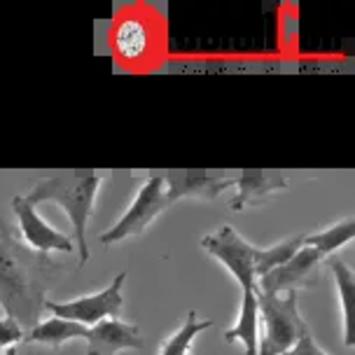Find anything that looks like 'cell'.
I'll return each mask as SVG.
<instances>
[{
    "label": "cell",
    "instance_id": "13",
    "mask_svg": "<svg viewBox=\"0 0 355 355\" xmlns=\"http://www.w3.org/2000/svg\"><path fill=\"white\" fill-rule=\"evenodd\" d=\"M225 344H241L245 355L259 351V300L257 290H241L236 322L225 329Z\"/></svg>",
    "mask_w": 355,
    "mask_h": 355
},
{
    "label": "cell",
    "instance_id": "14",
    "mask_svg": "<svg viewBox=\"0 0 355 355\" xmlns=\"http://www.w3.org/2000/svg\"><path fill=\"white\" fill-rule=\"evenodd\" d=\"M329 271L334 276V285H337L339 293V302H341V320H344V346L353 348L355 344V271L348 266V262H344L337 255L325 257V262Z\"/></svg>",
    "mask_w": 355,
    "mask_h": 355
},
{
    "label": "cell",
    "instance_id": "12",
    "mask_svg": "<svg viewBox=\"0 0 355 355\" xmlns=\"http://www.w3.org/2000/svg\"><path fill=\"white\" fill-rule=\"evenodd\" d=\"M110 42L115 54L122 61H141L152 47V26L145 17L138 15H124L117 19L112 26Z\"/></svg>",
    "mask_w": 355,
    "mask_h": 355
},
{
    "label": "cell",
    "instance_id": "17",
    "mask_svg": "<svg viewBox=\"0 0 355 355\" xmlns=\"http://www.w3.org/2000/svg\"><path fill=\"white\" fill-rule=\"evenodd\" d=\"M208 327H213V320H204L196 315V311H189L185 320L180 322V327L162 341L159 355H189V348H192L194 339L201 332H206Z\"/></svg>",
    "mask_w": 355,
    "mask_h": 355
},
{
    "label": "cell",
    "instance_id": "1",
    "mask_svg": "<svg viewBox=\"0 0 355 355\" xmlns=\"http://www.w3.org/2000/svg\"><path fill=\"white\" fill-rule=\"evenodd\" d=\"M44 274L40 264L28 257L12 239L8 222L0 218V306L5 315L15 318L24 329L37 325L44 309Z\"/></svg>",
    "mask_w": 355,
    "mask_h": 355
},
{
    "label": "cell",
    "instance_id": "16",
    "mask_svg": "<svg viewBox=\"0 0 355 355\" xmlns=\"http://www.w3.org/2000/svg\"><path fill=\"white\" fill-rule=\"evenodd\" d=\"M355 236V218H344L339 222H332L325 230L306 234L304 236V245H311L318 252H322L325 257L334 255L339 248H344L346 243H351Z\"/></svg>",
    "mask_w": 355,
    "mask_h": 355
},
{
    "label": "cell",
    "instance_id": "8",
    "mask_svg": "<svg viewBox=\"0 0 355 355\" xmlns=\"http://www.w3.org/2000/svg\"><path fill=\"white\" fill-rule=\"evenodd\" d=\"M12 211L17 215V225L21 232L24 243L28 245L33 252L47 255V252H75V243L71 236H66L63 232L54 230L52 225H47L40 215H37L35 206L28 204L26 196H15L12 199Z\"/></svg>",
    "mask_w": 355,
    "mask_h": 355
},
{
    "label": "cell",
    "instance_id": "22",
    "mask_svg": "<svg viewBox=\"0 0 355 355\" xmlns=\"http://www.w3.org/2000/svg\"><path fill=\"white\" fill-rule=\"evenodd\" d=\"M3 355H17V348H10V351H5Z\"/></svg>",
    "mask_w": 355,
    "mask_h": 355
},
{
    "label": "cell",
    "instance_id": "3",
    "mask_svg": "<svg viewBox=\"0 0 355 355\" xmlns=\"http://www.w3.org/2000/svg\"><path fill=\"white\" fill-rule=\"evenodd\" d=\"M257 300H259V329H262L259 346H266L274 355H283L309 329L300 313L297 293L295 290L281 295L257 293Z\"/></svg>",
    "mask_w": 355,
    "mask_h": 355
},
{
    "label": "cell",
    "instance_id": "7",
    "mask_svg": "<svg viewBox=\"0 0 355 355\" xmlns=\"http://www.w3.org/2000/svg\"><path fill=\"white\" fill-rule=\"evenodd\" d=\"M325 262V255L311 245H302L285 264L271 269L257 281L259 295H281V293H300L304 288H311V278L318 271V266Z\"/></svg>",
    "mask_w": 355,
    "mask_h": 355
},
{
    "label": "cell",
    "instance_id": "21",
    "mask_svg": "<svg viewBox=\"0 0 355 355\" xmlns=\"http://www.w3.org/2000/svg\"><path fill=\"white\" fill-rule=\"evenodd\" d=\"M257 355H274V353H271V351H269V348H266V346H259Z\"/></svg>",
    "mask_w": 355,
    "mask_h": 355
},
{
    "label": "cell",
    "instance_id": "4",
    "mask_svg": "<svg viewBox=\"0 0 355 355\" xmlns=\"http://www.w3.org/2000/svg\"><path fill=\"white\" fill-rule=\"evenodd\" d=\"M171 204L166 199V182H164L162 173L145 178L138 187L136 199L131 201V206L119 215V220L115 225H110V230L103 232L101 236V243L110 245V243H119L124 239L138 236L143 234L148 227L155 222L159 215L166 211Z\"/></svg>",
    "mask_w": 355,
    "mask_h": 355
},
{
    "label": "cell",
    "instance_id": "19",
    "mask_svg": "<svg viewBox=\"0 0 355 355\" xmlns=\"http://www.w3.org/2000/svg\"><path fill=\"white\" fill-rule=\"evenodd\" d=\"M24 337H26V329H24L15 318L10 315H0V355L10 348H15L17 344H21Z\"/></svg>",
    "mask_w": 355,
    "mask_h": 355
},
{
    "label": "cell",
    "instance_id": "20",
    "mask_svg": "<svg viewBox=\"0 0 355 355\" xmlns=\"http://www.w3.org/2000/svg\"><path fill=\"white\" fill-rule=\"evenodd\" d=\"M283 355H329V353L322 351V348L315 344L313 334H311L309 329H306V332H304L302 337L297 339V344L290 346Z\"/></svg>",
    "mask_w": 355,
    "mask_h": 355
},
{
    "label": "cell",
    "instance_id": "18",
    "mask_svg": "<svg viewBox=\"0 0 355 355\" xmlns=\"http://www.w3.org/2000/svg\"><path fill=\"white\" fill-rule=\"evenodd\" d=\"M304 245V234H295V236H288L278 243H271L266 248H259V255H257V281L262 278L264 274H269L271 269L281 266L288 262L290 257L295 255Z\"/></svg>",
    "mask_w": 355,
    "mask_h": 355
},
{
    "label": "cell",
    "instance_id": "2",
    "mask_svg": "<svg viewBox=\"0 0 355 355\" xmlns=\"http://www.w3.org/2000/svg\"><path fill=\"white\" fill-rule=\"evenodd\" d=\"M101 185H103V175H49L37 180L26 194V201L33 206L42 201H54L63 208L73 227V243L80 266L89 262L87 225L94 213Z\"/></svg>",
    "mask_w": 355,
    "mask_h": 355
},
{
    "label": "cell",
    "instance_id": "15",
    "mask_svg": "<svg viewBox=\"0 0 355 355\" xmlns=\"http://www.w3.org/2000/svg\"><path fill=\"white\" fill-rule=\"evenodd\" d=\"M87 337V327L78 325L73 320H63V318H52L37 322L26 332L24 341L26 344H42V346H49V348H61L63 344L73 339H85Z\"/></svg>",
    "mask_w": 355,
    "mask_h": 355
},
{
    "label": "cell",
    "instance_id": "11",
    "mask_svg": "<svg viewBox=\"0 0 355 355\" xmlns=\"http://www.w3.org/2000/svg\"><path fill=\"white\" fill-rule=\"evenodd\" d=\"M166 182V199L173 206L175 201L192 196V199L213 201L227 189L234 187V178L206 175V173H162Z\"/></svg>",
    "mask_w": 355,
    "mask_h": 355
},
{
    "label": "cell",
    "instance_id": "5",
    "mask_svg": "<svg viewBox=\"0 0 355 355\" xmlns=\"http://www.w3.org/2000/svg\"><path fill=\"white\" fill-rule=\"evenodd\" d=\"M201 248L215 257L239 281L241 290H257V255L259 248L245 241L230 225H222L220 230L201 239Z\"/></svg>",
    "mask_w": 355,
    "mask_h": 355
},
{
    "label": "cell",
    "instance_id": "6",
    "mask_svg": "<svg viewBox=\"0 0 355 355\" xmlns=\"http://www.w3.org/2000/svg\"><path fill=\"white\" fill-rule=\"evenodd\" d=\"M124 281H126V271H119V274L112 278L103 290H98V293L82 295V297H75V300H66V302L47 300L44 302V309L52 315H56V318L73 320L89 329L101 320L119 318L122 306H124V297H122Z\"/></svg>",
    "mask_w": 355,
    "mask_h": 355
},
{
    "label": "cell",
    "instance_id": "9",
    "mask_svg": "<svg viewBox=\"0 0 355 355\" xmlns=\"http://www.w3.org/2000/svg\"><path fill=\"white\" fill-rule=\"evenodd\" d=\"M87 355H117L119 351H138L145 346L141 329L133 322L107 318L87 329Z\"/></svg>",
    "mask_w": 355,
    "mask_h": 355
},
{
    "label": "cell",
    "instance_id": "10",
    "mask_svg": "<svg viewBox=\"0 0 355 355\" xmlns=\"http://www.w3.org/2000/svg\"><path fill=\"white\" fill-rule=\"evenodd\" d=\"M234 187H236V194H234L230 208L243 211L245 206L264 204V201L288 192L290 178L285 173H276V171H248V173L234 178Z\"/></svg>",
    "mask_w": 355,
    "mask_h": 355
}]
</instances>
